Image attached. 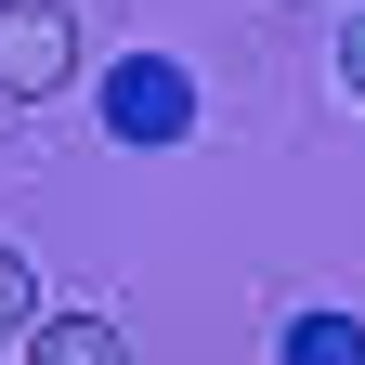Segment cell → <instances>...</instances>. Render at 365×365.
<instances>
[{"label":"cell","instance_id":"obj_1","mask_svg":"<svg viewBox=\"0 0 365 365\" xmlns=\"http://www.w3.org/2000/svg\"><path fill=\"white\" fill-rule=\"evenodd\" d=\"M78 78V14L66 0H0V105H53Z\"/></svg>","mask_w":365,"mask_h":365},{"label":"cell","instance_id":"obj_2","mask_svg":"<svg viewBox=\"0 0 365 365\" xmlns=\"http://www.w3.org/2000/svg\"><path fill=\"white\" fill-rule=\"evenodd\" d=\"M105 130L118 144H182V130H196V78L170 53H118L105 66Z\"/></svg>","mask_w":365,"mask_h":365},{"label":"cell","instance_id":"obj_3","mask_svg":"<svg viewBox=\"0 0 365 365\" xmlns=\"http://www.w3.org/2000/svg\"><path fill=\"white\" fill-rule=\"evenodd\" d=\"M26 365H130L118 313H26Z\"/></svg>","mask_w":365,"mask_h":365},{"label":"cell","instance_id":"obj_4","mask_svg":"<svg viewBox=\"0 0 365 365\" xmlns=\"http://www.w3.org/2000/svg\"><path fill=\"white\" fill-rule=\"evenodd\" d=\"M287 365H365V327H352V313H300V327H287Z\"/></svg>","mask_w":365,"mask_h":365},{"label":"cell","instance_id":"obj_5","mask_svg":"<svg viewBox=\"0 0 365 365\" xmlns=\"http://www.w3.org/2000/svg\"><path fill=\"white\" fill-rule=\"evenodd\" d=\"M26 313H39V274H26L14 248H0V339H26Z\"/></svg>","mask_w":365,"mask_h":365},{"label":"cell","instance_id":"obj_6","mask_svg":"<svg viewBox=\"0 0 365 365\" xmlns=\"http://www.w3.org/2000/svg\"><path fill=\"white\" fill-rule=\"evenodd\" d=\"M339 78L365 91V0H352V14H339Z\"/></svg>","mask_w":365,"mask_h":365}]
</instances>
